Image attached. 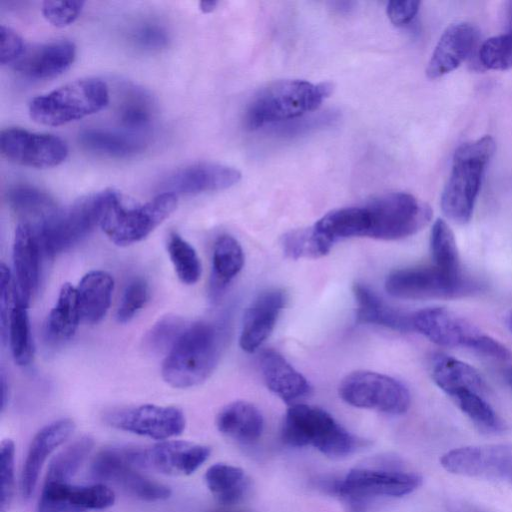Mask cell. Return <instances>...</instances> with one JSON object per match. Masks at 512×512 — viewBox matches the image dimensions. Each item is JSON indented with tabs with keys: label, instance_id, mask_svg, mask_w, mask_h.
Returning <instances> with one entry per match:
<instances>
[{
	"label": "cell",
	"instance_id": "6da1fadb",
	"mask_svg": "<svg viewBox=\"0 0 512 512\" xmlns=\"http://www.w3.org/2000/svg\"><path fill=\"white\" fill-rule=\"evenodd\" d=\"M430 206L405 192H391L346 207L352 237L398 240L422 230L432 219Z\"/></svg>",
	"mask_w": 512,
	"mask_h": 512
},
{
	"label": "cell",
	"instance_id": "7a4b0ae2",
	"mask_svg": "<svg viewBox=\"0 0 512 512\" xmlns=\"http://www.w3.org/2000/svg\"><path fill=\"white\" fill-rule=\"evenodd\" d=\"M222 332L206 321L189 324L162 363V377L172 387L189 388L213 373L222 349Z\"/></svg>",
	"mask_w": 512,
	"mask_h": 512
},
{
	"label": "cell",
	"instance_id": "3957f363",
	"mask_svg": "<svg viewBox=\"0 0 512 512\" xmlns=\"http://www.w3.org/2000/svg\"><path fill=\"white\" fill-rule=\"evenodd\" d=\"M495 149V141L489 135L465 142L456 149L440 199L441 209L451 221L458 224L470 221Z\"/></svg>",
	"mask_w": 512,
	"mask_h": 512
},
{
	"label": "cell",
	"instance_id": "277c9868",
	"mask_svg": "<svg viewBox=\"0 0 512 512\" xmlns=\"http://www.w3.org/2000/svg\"><path fill=\"white\" fill-rule=\"evenodd\" d=\"M330 83L280 80L258 91L247 106L245 126L251 130L301 117L317 109L331 94Z\"/></svg>",
	"mask_w": 512,
	"mask_h": 512
},
{
	"label": "cell",
	"instance_id": "5b68a950",
	"mask_svg": "<svg viewBox=\"0 0 512 512\" xmlns=\"http://www.w3.org/2000/svg\"><path fill=\"white\" fill-rule=\"evenodd\" d=\"M112 192L113 189H106L81 197L33 226L44 253L56 256L86 238L101 224Z\"/></svg>",
	"mask_w": 512,
	"mask_h": 512
},
{
	"label": "cell",
	"instance_id": "8992f818",
	"mask_svg": "<svg viewBox=\"0 0 512 512\" xmlns=\"http://www.w3.org/2000/svg\"><path fill=\"white\" fill-rule=\"evenodd\" d=\"M282 439L293 447L313 446L330 457L347 456L360 445L328 412L298 403L286 412Z\"/></svg>",
	"mask_w": 512,
	"mask_h": 512
},
{
	"label": "cell",
	"instance_id": "52a82bcc",
	"mask_svg": "<svg viewBox=\"0 0 512 512\" xmlns=\"http://www.w3.org/2000/svg\"><path fill=\"white\" fill-rule=\"evenodd\" d=\"M106 83L84 78L39 95L29 104L31 119L45 126H60L95 114L109 103Z\"/></svg>",
	"mask_w": 512,
	"mask_h": 512
},
{
	"label": "cell",
	"instance_id": "ba28073f",
	"mask_svg": "<svg viewBox=\"0 0 512 512\" xmlns=\"http://www.w3.org/2000/svg\"><path fill=\"white\" fill-rule=\"evenodd\" d=\"M177 202V195L161 192L145 203H128L113 190L100 226L113 243L127 246L146 238L173 213Z\"/></svg>",
	"mask_w": 512,
	"mask_h": 512
},
{
	"label": "cell",
	"instance_id": "9c48e42d",
	"mask_svg": "<svg viewBox=\"0 0 512 512\" xmlns=\"http://www.w3.org/2000/svg\"><path fill=\"white\" fill-rule=\"evenodd\" d=\"M385 290L400 299H455L473 295L481 286L463 272L452 274L432 265L392 271L386 277Z\"/></svg>",
	"mask_w": 512,
	"mask_h": 512
},
{
	"label": "cell",
	"instance_id": "30bf717a",
	"mask_svg": "<svg viewBox=\"0 0 512 512\" xmlns=\"http://www.w3.org/2000/svg\"><path fill=\"white\" fill-rule=\"evenodd\" d=\"M339 395L347 404L392 415L405 413L411 402L408 388L400 381L373 371H354L343 378Z\"/></svg>",
	"mask_w": 512,
	"mask_h": 512
},
{
	"label": "cell",
	"instance_id": "8fae6325",
	"mask_svg": "<svg viewBox=\"0 0 512 512\" xmlns=\"http://www.w3.org/2000/svg\"><path fill=\"white\" fill-rule=\"evenodd\" d=\"M415 473L390 468L359 467L350 470L335 483L334 490L346 498L354 511L362 510V503L374 497H401L421 485Z\"/></svg>",
	"mask_w": 512,
	"mask_h": 512
},
{
	"label": "cell",
	"instance_id": "7c38bea8",
	"mask_svg": "<svg viewBox=\"0 0 512 512\" xmlns=\"http://www.w3.org/2000/svg\"><path fill=\"white\" fill-rule=\"evenodd\" d=\"M414 331L442 347L466 348L482 355L490 336L444 307H429L412 313Z\"/></svg>",
	"mask_w": 512,
	"mask_h": 512
},
{
	"label": "cell",
	"instance_id": "4fadbf2b",
	"mask_svg": "<svg viewBox=\"0 0 512 512\" xmlns=\"http://www.w3.org/2000/svg\"><path fill=\"white\" fill-rule=\"evenodd\" d=\"M131 462L127 447L106 448L93 459L91 474L94 478L112 482L129 495L147 502L166 500L171 490L166 485L147 478Z\"/></svg>",
	"mask_w": 512,
	"mask_h": 512
},
{
	"label": "cell",
	"instance_id": "5bb4252c",
	"mask_svg": "<svg viewBox=\"0 0 512 512\" xmlns=\"http://www.w3.org/2000/svg\"><path fill=\"white\" fill-rule=\"evenodd\" d=\"M105 421L116 429L162 441L180 435L186 425L181 409L154 404L110 411Z\"/></svg>",
	"mask_w": 512,
	"mask_h": 512
},
{
	"label": "cell",
	"instance_id": "9a60e30c",
	"mask_svg": "<svg viewBox=\"0 0 512 512\" xmlns=\"http://www.w3.org/2000/svg\"><path fill=\"white\" fill-rule=\"evenodd\" d=\"M127 451L137 468L169 475L192 474L211 452L208 446L182 440H163L147 448L127 447Z\"/></svg>",
	"mask_w": 512,
	"mask_h": 512
},
{
	"label": "cell",
	"instance_id": "2e32d148",
	"mask_svg": "<svg viewBox=\"0 0 512 512\" xmlns=\"http://www.w3.org/2000/svg\"><path fill=\"white\" fill-rule=\"evenodd\" d=\"M0 149L9 161L33 168L57 166L68 155V147L60 137L17 127L2 130Z\"/></svg>",
	"mask_w": 512,
	"mask_h": 512
},
{
	"label": "cell",
	"instance_id": "e0dca14e",
	"mask_svg": "<svg viewBox=\"0 0 512 512\" xmlns=\"http://www.w3.org/2000/svg\"><path fill=\"white\" fill-rule=\"evenodd\" d=\"M440 463L453 474L512 483L511 445L492 444L452 449L441 457Z\"/></svg>",
	"mask_w": 512,
	"mask_h": 512
},
{
	"label": "cell",
	"instance_id": "ac0fdd59",
	"mask_svg": "<svg viewBox=\"0 0 512 512\" xmlns=\"http://www.w3.org/2000/svg\"><path fill=\"white\" fill-rule=\"evenodd\" d=\"M241 179V173L226 165L200 162L172 172L164 179L162 192L175 195H195L232 187Z\"/></svg>",
	"mask_w": 512,
	"mask_h": 512
},
{
	"label": "cell",
	"instance_id": "d6986e66",
	"mask_svg": "<svg viewBox=\"0 0 512 512\" xmlns=\"http://www.w3.org/2000/svg\"><path fill=\"white\" fill-rule=\"evenodd\" d=\"M286 302L285 291L272 288L261 292L250 303L244 313L239 337L242 350L253 353L267 340Z\"/></svg>",
	"mask_w": 512,
	"mask_h": 512
},
{
	"label": "cell",
	"instance_id": "ffe728a7",
	"mask_svg": "<svg viewBox=\"0 0 512 512\" xmlns=\"http://www.w3.org/2000/svg\"><path fill=\"white\" fill-rule=\"evenodd\" d=\"M479 41L478 28L469 22L449 25L439 38L426 68L430 79L458 68L473 53Z\"/></svg>",
	"mask_w": 512,
	"mask_h": 512
},
{
	"label": "cell",
	"instance_id": "44dd1931",
	"mask_svg": "<svg viewBox=\"0 0 512 512\" xmlns=\"http://www.w3.org/2000/svg\"><path fill=\"white\" fill-rule=\"evenodd\" d=\"M76 47L58 40L26 47L13 63L15 71L31 79H52L64 73L74 62Z\"/></svg>",
	"mask_w": 512,
	"mask_h": 512
},
{
	"label": "cell",
	"instance_id": "7402d4cb",
	"mask_svg": "<svg viewBox=\"0 0 512 512\" xmlns=\"http://www.w3.org/2000/svg\"><path fill=\"white\" fill-rule=\"evenodd\" d=\"M74 429L72 419L62 418L45 425L33 437L21 473L20 487L24 498L32 495L48 456L71 436Z\"/></svg>",
	"mask_w": 512,
	"mask_h": 512
},
{
	"label": "cell",
	"instance_id": "603a6c76",
	"mask_svg": "<svg viewBox=\"0 0 512 512\" xmlns=\"http://www.w3.org/2000/svg\"><path fill=\"white\" fill-rule=\"evenodd\" d=\"M41 249L35 228L20 222L13 242V277L18 296L26 305L39 284Z\"/></svg>",
	"mask_w": 512,
	"mask_h": 512
},
{
	"label": "cell",
	"instance_id": "cb8c5ba5",
	"mask_svg": "<svg viewBox=\"0 0 512 512\" xmlns=\"http://www.w3.org/2000/svg\"><path fill=\"white\" fill-rule=\"evenodd\" d=\"M259 365L267 388L286 403H293L310 393L311 386L307 379L279 352L264 350Z\"/></svg>",
	"mask_w": 512,
	"mask_h": 512
},
{
	"label": "cell",
	"instance_id": "d4e9b609",
	"mask_svg": "<svg viewBox=\"0 0 512 512\" xmlns=\"http://www.w3.org/2000/svg\"><path fill=\"white\" fill-rule=\"evenodd\" d=\"M353 294L357 306V323L378 325L398 332L414 331L412 313L389 305L368 286L355 283Z\"/></svg>",
	"mask_w": 512,
	"mask_h": 512
},
{
	"label": "cell",
	"instance_id": "484cf974",
	"mask_svg": "<svg viewBox=\"0 0 512 512\" xmlns=\"http://www.w3.org/2000/svg\"><path fill=\"white\" fill-rule=\"evenodd\" d=\"M429 366L434 383L450 398L465 391H485L484 378L477 369L466 362L439 353L433 355Z\"/></svg>",
	"mask_w": 512,
	"mask_h": 512
},
{
	"label": "cell",
	"instance_id": "4316f807",
	"mask_svg": "<svg viewBox=\"0 0 512 512\" xmlns=\"http://www.w3.org/2000/svg\"><path fill=\"white\" fill-rule=\"evenodd\" d=\"M81 319L89 324L100 322L109 310L114 280L103 270L86 273L76 287Z\"/></svg>",
	"mask_w": 512,
	"mask_h": 512
},
{
	"label": "cell",
	"instance_id": "83f0119b",
	"mask_svg": "<svg viewBox=\"0 0 512 512\" xmlns=\"http://www.w3.org/2000/svg\"><path fill=\"white\" fill-rule=\"evenodd\" d=\"M216 426L227 437L250 443L260 437L264 421L256 406L246 401H234L219 411Z\"/></svg>",
	"mask_w": 512,
	"mask_h": 512
},
{
	"label": "cell",
	"instance_id": "f1b7e54d",
	"mask_svg": "<svg viewBox=\"0 0 512 512\" xmlns=\"http://www.w3.org/2000/svg\"><path fill=\"white\" fill-rule=\"evenodd\" d=\"M6 202L21 223L32 226L42 223L58 209L50 194L30 184L10 187L6 192Z\"/></svg>",
	"mask_w": 512,
	"mask_h": 512
},
{
	"label": "cell",
	"instance_id": "f546056e",
	"mask_svg": "<svg viewBox=\"0 0 512 512\" xmlns=\"http://www.w3.org/2000/svg\"><path fill=\"white\" fill-rule=\"evenodd\" d=\"M81 313L79 308L76 287L70 283L62 285L57 301L48 314L45 323V336L52 344H59L71 339L80 323Z\"/></svg>",
	"mask_w": 512,
	"mask_h": 512
},
{
	"label": "cell",
	"instance_id": "4dcf8cb0",
	"mask_svg": "<svg viewBox=\"0 0 512 512\" xmlns=\"http://www.w3.org/2000/svg\"><path fill=\"white\" fill-rule=\"evenodd\" d=\"M244 265L240 243L230 235L219 236L213 246L210 289L214 297L229 285Z\"/></svg>",
	"mask_w": 512,
	"mask_h": 512
},
{
	"label": "cell",
	"instance_id": "1f68e13d",
	"mask_svg": "<svg viewBox=\"0 0 512 512\" xmlns=\"http://www.w3.org/2000/svg\"><path fill=\"white\" fill-rule=\"evenodd\" d=\"M155 113V103L147 91L133 85L124 87L116 106L121 126L133 132L143 131L150 127Z\"/></svg>",
	"mask_w": 512,
	"mask_h": 512
},
{
	"label": "cell",
	"instance_id": "d6a6232c",
	"mask_svg": "<svg viewBox=\"0 0 512 512\" xmlns=\"http://www.w3.org/2000/svg\"><path fill=\"white\" fill-rule=\"evenodd\" d=\"M207 488L221 504L231 505L243 498L249 487L245 472L236 466L216 463L210 466L204 476Z\"/></svg>",
	"mask_w": 512,
	"mask_h": 512
},
{
	"label": "cell",
	"instance_id": "836d02e7",
	"mask_svg": "<svg viewBox=\"0 0 512 512\" xmlns=\"http://www.w3.org/2000/svg\"><path fill=\"white\" fill-rule=\"evenodd\" d=\"M79 143L88 152L110 158L131 157L144 148L142 142L128 135L97 128L81 131Z\"/></svg>",
	"mask_w": 512,
	"mask_h": 512
},
{
	"label": "cell",
	"instance_id": "e575fe53",
	"mask_svg": "<svg viewBox=\"0 0 512 512\" xmlns=\"http://www.w3.org/2000/svg\"><path fill=\"white\" fill-rule=\"evenodd\" d=\"M28 305L18 297L5 327L1 330L4 341H8L12 357L20 366L28 365L33 358V342L27 312Z\"/></svg>",
	"mask_w": 512,
	"mask_h": 512
},
{
	"label": "cell",
	"instance_id": "d590c367",
	"mask_svg": "<svg viewBox=\"0 0 512 512\" xmlns=\"http://www.w3.org/2000/svg\"><path fill=\"white\" fill-rule=\"evenodd\" d=\"M93 445V439L85 435L66 446L50 462L44 482L70 483Z\"/></svg>",
	"mask_w": 512,
	"mask_h": 512
},
{
	"label": "cell",
	"instance_id": "8d00e7d4",
	"mask_svg": "<svg viewBox=\"0 0 512 512\" xmlns=\"http://www.w3.org/2000/svg\"><path fill=\"white\" fill-rule=\"evenodd\" d=\"M281 246L284 254L291 259H314L327 255L333 245L311 226L285 233Z\"/></svg>",
	"mask_w": 512,
	"mask_h": 512
},
{
	"label": "cell",
	"instance_id": "74e56055",
	"mask_svg": "<svg viewBox=\"0 0 512 512\" xmlns=\"http://www.w3.org/2000/svg\"><path fill=\"white\" fill-rule=\"evenodd\" d=\"M430 250L434 262L433 265L448 273H462L454 233L443 219H437L432 226Z\"/></svg>",
	"mask_w": 512,
	"mask_h": 512
},
{
	"label": "cell",
	"instance_id": "f35d334b",
	"mask_svg": "<svg viewBox=\"0 0 512 512\" xmlns=\"http://www.w3.org/2000/svg\"><path fill=\"white\" fill-rule=\"evenodd\" d=\"M167 251L179 280L187 285L201 276V262L196 250L179 234L172 232L167 240Z\"/></svg>",
	"mask_w": 512,
	"mask_h": 512
},
{
	"label": "cell",
	"instance_id": "ab89813d",
	"mask_svg": "<svg viewBox=\"0 0 512 512\" xmlns=\"http://www.w3.org/2000/svg\"><path fill=\"white\" fill-rule=\"evenodd\" d=\"M187 327L180 316H163L145 334L144 347L153 354H167Z\"/></svg>",
	"mask_w": 512,
	"mask_h": 512
},
{
	"label": "cell",
	"instance_id": "60d3db41",
	"mask_svg": "<svg viewBox=\"0 0 512 512\" xmlns=\"http://www.w3.org/2000/svg\"><path fill=\"white\" fill-rule=\"evenodd\" d=\"M459 409L476 425L486 430H499L501 422L482 393L465 391L451 398Z\"/></svg>",
	"mask_w": 512,
	"mask_h": 512
},
{
	"label": "cell",
	"instance_id": "b9f144b4",
	"mask_svg": "<svg viewBox=\"0 0 512 512\" xmlns=\"http://www.w3.org/2000/svg\"><path fill=\"white\" fill-rule=\"evenodd\" d=\"M478 59L485 69L512 68V30L485 40L479 47Z\"/></svg>",
	"mask_w": 512,
	"mask_h": 512
},
{
	"label": "cell",
	"instance_id": "7bdbcfd3",
	"mask_svg": "<svg viewBox=\"0 0 512 512\" xmlns=\"http://www.w3.org/2000/svg\"><path fill=\"white\" fill-rule=\"evenodd\" d=\"M114 501V492L102 483L87 486L72 485L69 493V504L74 512L106 509L112 506Z\"/></svg>",
	"mask_w": 512,
	"mask_h": 512
},
{
	"label": "cell",
	"instance_id": "ee69618b",
	"mask_svg": "<svg viewBox=\"0 0 512 512\" xmlns=\"http://www.w3.org/2000/svg\"><path fill=\"white\" fill-rule=\"evenodd\" d=\"M150 292L147 282L135 278L126 286L116 312L119 323L131 321L149 300Z\"/></svg>",
	"mask_w": 512,
	"mask_h": 512
},
{
	"label": "cell",
	"instance_id": "f6af8a7d",
	"mask_svg": "<svg viewBox=\"0 0 512 512\" xmlns=\"http://www.w3.org/2000/svg\"><path fill=\"white\" fill-rule=\"evenodd\" d=\"M15 446L11 439H5L0 445L1 500L0 512H7L14 494V458Z\"/></svg>",
	"mask_w": 512,
	"mask_h": 512
},
{
	"label": "cell",
	"instance_id": "bcb514c9",
	"mask_svg": "<svg viewBox=\"0 0 512 512\" xmlns=\"http://www.w3.org/2000/svg\"><path fill=\"white\" fill-rule=\"evenodd\" d=\"M84 6L83 1H45L42 13L45 19L56 27H66L72 24L80 15Z\"/></svg>",
	"mask_w": 512,
	"mask_h": 512
},
{
	"label": "cell",
	"instance_id": "7dc6e473",
	"mask_svg": "<svg viewBox=\"0 0 512 512\" xmlns=\"http://www.w3.org/2000/svg\"><path fill=\"white\" fill-rule=\"evenodd\" d=\"M132 41L136 46L146 50H159L168 45L167 31L156 23H145L132 32Z\"/></svg>",
	"mask_w": 512,
	"mask_h": 512
},
{
	"label": "cell",
	"instance_id": "c3c4849f",
	"mask_svg": "<svg viewBox=\"0 0 512 512\" xmlns=\"http://www.w3.org/2000/svg\"><path fill=\"white\" fill-rule=\"evenodd\" d=\"M22 38L11 28L0 27V63H14L25 50Z\"/></svg>",
	"mask_w": 512,
	"mask_h": 512
},
{
	"label": "cell",
	"instance_id": "681fc988",
	"mask_svg": "<svg viewBox=\"0 0 512 512\" xmlns=\"http://www.w3.org/2000/svg\"><path fill=\"white\" fill-rule=\"evenodd\" d=\"M421 2L415 0L390 1L387 4V15L397 26L410 23L417 15Z\"/></svg>",
	"mask_w": 512,
	"mask_h": 512
},
{
	"label": "cell",
	"instance_id": "f907efd6",
	"mask_svg": "<svg viewBox=\"0 0 512 512\" xmlns=\"http://www.w3.org/2000/svg\"><path fill=\"white\" fill-rule=\"evenodd\" d=\"M0 379H1V388H2L1 410L4 411V409L8 403V399H9V388H8V382H7L6 376L3 371L1 372Z\"/></svg>",
	"mask_w": 512,
	"mask_h": 512
},
{
	"label": "cell",
	"instance_id": "816d5d0a",
	"mask_svg": "<svg viewBox=\"0 0 512 512\" xmlns=\"http://www.w3.org/2000/svg\"><path fill=\"white\" fill-rule=\"evenodd\" d=\"M217 4V1H201L199 7L203 13H210L217 7Z\"/></svg>",
	"mask_w": 512,
	"mask_h": 512
},
{
	"label": "cell",
	"instance_id": "f5cc1de1",
	"mask_svg": "<svg viewBox=\"0 0 512 512\" xmlns=\"http://www.w3.org/2000/svg\"><path fill=\"white\" fill-rule=\"evenodd\" d=\"M507 16L509 22V30H512V2L508 4Z\"/></svg>",
	"mask_w": 512,
	"mask_h": 512
},
{
	"label": "cell",
	"instance_id": "db71d44e",
	"mask_svg": "<svg viewBox=\"0 0 512 512\" xmlns=\"http://www.w3.org/2000/svg\"><path fill=\"white\" fill-rule=\"evenodd\" d=\"M505 377H506V381H507V383L509 384V386H510V387H511V389H512V368H510V369H508V370L506 371V375H505Z\"/></svg>",
	"mask_w": 512,
	"mask_h": 512
},
{
	"label": "cell",
	"instance_id": "11a10c76",
	"mask_svg": "<svg viewBox=\"0 0 512 512\" xmlns=\"http://www.w3.org/2000/svg\"><path fill=\"white\" fill-rule=\"evenodd\" d=\"M506 322L509 330L512 332V310L509 312Z\"/></svg>",
	"mask_w": 512,
	"mask_h": 512
},
{
	"label": "cell",
	"instance_id": "9f6ffc18",
	"mask_svg": "<svg viewBox=\"0 0 512 512\" xmlns=\"http://www.w3.org/2000/svg\"><path fill=\"white\" fill-rule=\"evenodd\" d=\"M213 512H242V511H229V510H218Z\"/></svg>",
	"mask_w": 512,
	"mask_h": 512
},
{
	"label": "cell",
	"instance_id": "6f0895ef",
	"mask_svg": "<svg viewBox=\"0 0 512 512\" xmlns=\"http://www.w3.org/2000/svg\"><path fill=\"white\" fill-rule=\"evenodd\" d=\"M457 512H472V511H465V510H464V511H457Z\"/></svg>",
	"mask_w": 512,
	"mask_h": 512
}]
</instances>
